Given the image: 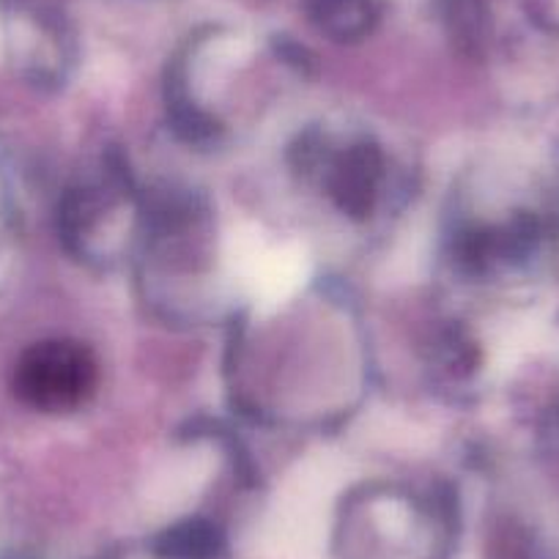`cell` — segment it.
I'll use <instances>...</instances> for the list:
<instances>
[{
    "label": "cell",
    "mask_w": 559,
    "mask_h": 559,
    "mask_svg": "<svg viewBox=\"0 0 559 559\" xmlns=\"http://www.w3.org/2000/svg\"><path fill=\"white\" fill-rule=\"evenodd\" d=\"M99 368L88 346L67 337L34 343L14 368V392L25 406L67 414L83 406L96 390Z\"/></svg>",
    "instance_id": "6da1fadb"
},
{
    "label": "cell",
    "mask_w": 559,
    "mask_h": 559,
    "mask_svg": "<svg viewBox=\"0 0 559 559\" xmlns=\"http://www.w3.org/2000/svg\"><path fill=\"white\" fill-rule=\"evenodd\" d=\"M321 20L337 34H354L368 25V0H321Z\"/></svg>",
    "instance_id": "3957f363"
},
{
    "label": "cell",
    "mask_w": 559,
    "mask_h": 559,
    "mask_svg": "<svg viewBox=\"0 0 559 559\" xmlns=\"http://www.w3.org/2000/svg\"><path fill=\"white\" fill-rule=\"evenodd\" d=\"M381 181V154L370 143H354L343 148L326 168V187L337 206L352 217H368L373 212Z\"/></svg>",
    "instance_id": "7a4b0ae2"
}]
</instances>
